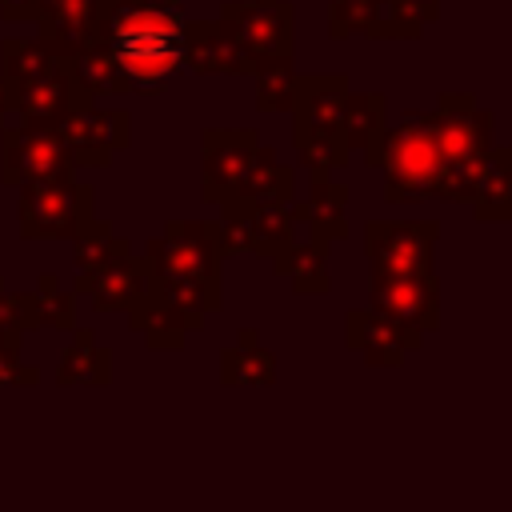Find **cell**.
I'll return each instance as SVG.
<instances>
[{
    "instance_id": "cell-1",
    "label": "cell",
    "mask_w": 512,
    "mask_h": 512,
    "mask_svg": "<svg viewBox=\"0 0 512 512\" xmlns=\"http://www.w3.org/2000/svg\"><path fill=\"white\" fill-rule=\"evenodd\" d=\"M184 24L160 0H92L88 40L112 56L124 92H160L184 68Z\"/></svg>"
},
{
    "instance_id": "cell-2",
    "label": "cell",
    "mask_w": 512,
    "mask_h": 512,
    "mask_svg": "<svg viewBox=\"0 0 512 512\" xmlns=\"http://www.w3.org/2000/svg\"><path fill=\"white\" fill-rule=\"evenodd\" d=\"M368 168H384V200L388 204H420L432 196L436 176L444 168L436 136H432V116L408 108L396 128H384L380 144L364 152Z\"/></svg>"
},
{
    "instance_id": "cell-3",
    "label": "cell",
    "mask_w": 512,
    "mask_h": 512,
    "mask_svg": "<svg viewBox=\"0 0 512 512\" xmlns=\"http://www.w3.org/2000/svg\"><path fill=\"white\" fill-rule=\"evenodd\" d=\"M16 216L24 240H72L80 224L92 220V188L76 176L28 180L20 184Z\"/></svg>"
},
{
    "instance_id": "cell-4",
    "label": "cell",
    "mask_w": 512,
    "mask_h": 512,
    "mask_svg": "<svg viewBox=\"0 0 512 512\" xmlns=\"http://www.w3.org/2000/svg\"><path fill=\"white\" fill-rule=\"evenodd\" d=\"M224 32L236 40V48L256 60V56H292L296 52V8L288 0H224L220 16Z\"/></svg>"
},
{
    "instance_id": "cell-5",
    "label": "cell",
    "mask_w": 512,
    "mask_h": 512,
    "mask_svg": "<svg viewBox=\"0 0 512 512\" xmlns=\"http://www.w3.org/2000/svg\"><path fill=\"white\" fill-rule=\"evenodd\" d=\"M52 132L64 140L76 168H108L120 148L132 144V116L124 108H72L52 120Z\"/></svg>"
},
{
    "instance_id": "cell-6",
    "label": "cell",
    "mask_w": 512,
    "mask_h": 512,
    "mask_svg": "<svg viewBox=\"0 0 512 512\" xmlns=\"http://www.w3.org/2000/svg\"><path fill=\"white\" fill-rule=\"evenodd\" d=\"M0 180L8 188H20L28 180H52V176H76V164L64 148V140L52 132V124H20L0 132Z\"/></svg>"
},
{
    "instance_id": "cell-7",
    "label": "cell",
    "mask_w": 512,
    "mask_h": 512,
    "mask_svg": "<svg viewBox=\"0 0 512 512\" xmlns=\"http://www.w3.org/2000/svg\"><path fill=\"white\" fill-rule=\"evenodd\" d=\"M436 236H440L436 220H368L364 224V256H368L372 276L428 272Z\"/></svg>"
},
{
    "instance_id": "cell-8",
    "label": "cell",
    "mask_w": 512,
    "mask_h": 512,
    "mask_svg": "<svg viewBox=\"0 0 512 512\" xmlns=\"http://www.w3.org/2000/svg\"><path fill=\"white\" fill-rule=\"evenodd\" d=\"M344 104H348V80L340 72H296L292 104H288L292 132L344 140Z\"/></svg>"
},
{
    "instance_id": "cell-9",
    "label": "cell",
    "mask_w": 512,
    "mask_h": 512,
    "mask_svg": "<svg viewBox=\"0 0 512 512\" xmlns=\"http://www.w3.org/2000/svg\"><path fill=\"white\" fill-rule=\"evenodd\" d=\"M424 20L404 0H328V36H368V40H412Z\"/></svg>"
},
{
    "instance_id": "cell-10",
    "label": "cell",
    "mask_w": 512,
    "mask_h": 512,
    "mask_svg": "<svg viewBox=\"0 0 512 512\" xmlns=\"http://www.w3.org/2000/svg\"><path fill=\"white\" fill-rule=\"evenodd\" d=\"M368 308L396 316L400 324H412L420 332L440 328V284L428 272H384L368 284Z\"/></svg>"
},
{
    "instance_id": "cell-11",
    "label": "cell",
    "mask_w": 512,
    "mask_h": 512,
    "mask_svg": "<svg viewBox=\"0 0 512 512\" xmlns=\"http://www.w3.org/2000/svg\"><path fill=\"white\" fill-rule=\"evenodd\" d=\"M344 340L352 352L364 356L368 368H400L408 352L420 348L424 332L412 328V324H400L396 316L388 312H376V308H352L344 316Z\"/></svg>"
},
{
    "instance_id": "cell-12",
    "label": "cell",
    "mask_w": 512,
    "mask_h": 512,
    "mask_svg": "<svg viewBox=\"0 0 512 512\" xmlns=\"http://www.w3.org/2000/svg\"><path fill=\"white\" fill-rule=\"evenodd\" d=\"M148 268H176L188 276L220 280V252L212 244L208 220H168L160 236L144 244Z\"/></svg>"
},
{
    "instance_id": "cell-13",
    "label": "cell",
    "mask_w": 512,
    "mask_h": 512,
    "mask_svg": "<svg viewBox=\"0 0 512 512\" xmlns=\"http://www.w3.org/2000/svg\"><path fill=\"white\" fill-rule=\"evenodd\" d=\"M432 116V136L440 148V160H456V156H472V152H488L492 148V124L496 116L488 108L476 104L472 92H444Z\"/></svg>"
},
{
    "instance_id": "cell-14",
    "label": "cell",
    "mask_w": 512,
    "mask_h": 512,
    "mask_svg": "<svg viewBox=\"0 0 512 512\" xmlns=\"http://www.w3.org/2000/svg\"><path fill=\"white\" fill-rule=\"evenodd\" d=\"M260 148V136L248 128H208L200 140V200L216 208V200L244 176Z\"/></svg>"
},
{
    "instance_id": "cell-15",
    "label": "cell",
    "mask_w": 512,
    "mask_h": 512,
    "mask_svg": "<svg viewBox=\"0 0 512 512\" xmlns=\"http://www.w3.org/2000/svg\"><path fill=\"white\" fill-rule=\"evenodd\" d=\"M296 196V172L292 164H280L276 152L268 144L256 148L252 164L244 168V176L216 200L220 212H232V216H248L256 208H268V204H288Z\"/></svg>"
},
{
    "instance_id": "cell-16",
    "label": "cell",
    "mask_w": 512,
    "mask_h": 512,
    "mask_svg": "<svg viewBox=\"0 0 512 512\" xmlns=\"http://www.w3.org/2000/svg\"><path fill=\"white\" fill-rule=\"evenodd\" d=\"M152 288V268L144 256H124L116 264H104L96 272H76L72 292H88L96 312H124Z\"/></svg>"
},
{
    "instance_id": "cell-17",
    "label": "cell",
    "mask_w": 512,
    "mask_h": 512,
    "mask_svg": "<svg viewBox=\"0 0 512 512\" xmlns=\"http://www.w3.org/2000/svg\"><path fill=\"white\" fill-rule=\"evenodd\" d=\"M184 68L196 76H248L252 60L236 48L220 20H188L184 24Z\"/></svg>"
},
{
    "instance_id": "cell-18",
    "label": "cell",
    "mask_w": 512,
    "mask_h": 512,
    "mask_svg": "<svg viewBox=\"0 0 512 512\" xmlns=\"http://www.w3.org/2000/svg\"><path fill=\"white\" fill-rule=\"evenodd\" d=\"M308 172H312V192H308V200H296V196L288 200L292 220L308 224L312 240H324V244L344 240L348 236V216H344L348 188L340 180H332L328 168H308Z\"/></svg>"
},
{
    "instance_id": "cell-19",
    "label": "cell",
    "mask_w": 512,
    "mask_h": 512,
    "mask_svg": "<svg viewBox=\"0 0 512 512\" xmlns=\"http://www.w3.org/2000/svg\"><path fill=\"white\" fill-rule=\"evenodd\" d=\"M468 208L484 224H500L512 216V152L508 148L492 144L484 152V168H480V180H476Z\"/></svg>"
},
{
    "instance_id": "cell-20",
    "label": "cell",
    "mask_w": 512,
    "mask_h": 512,
    "mask_svg": "<svg viewBox=\"0 0 512 512\" xmlns=\"http://www.w3.org/2000/svg\"><path fill=\"white\" fill-rule=\"evenodd\" d=\"M112 380V352L96 344L88 328H72V344L60 352L56 384L60 388H104Z\"/></svg>"
},
{
    "instance_id": "cell-21",
    "label": "cell",
    "mask_w": 512,
    "mask_h": 512,
    "mask_svg": "<svg viewBox=\"0 0 512 512\" xmlns=\"http://www.w3.org/2000/svg\"><path fill=\"white\" fill-rule=\"evenodd\" d=\"M272 272L292 280V292L300 296H324L332 292V276H328V244L324 240H304V244H288V252L272 256Z\"/></svg>"
},
{
    "instance_id": "cell-22",
    "label": "cell",
    "mask_w": 512,
    "mask_h": 512,
    "mask_svg": "<svg viewBox=\"0 0 512 512\" xmlns=\"http://www.w3.org/2000/svg\"><path fill=\"white\" fill-rule=\"evenodd\" d=\"M36 28L44 40L76 52L92 32V0H36Z\"/></svg>"
},
{
    "instance_id": "cell-23",
    "label": "cell",
    "mask_w": 512,
    "mask_h": 512,
    "mask_svg": "<svg viewBox=\"0 0 512 512\" xmlns=\"http://www.w3.org/2000/svg\"><path fill=\"white\" fill-rule=\"evenodd\" d=\"M276 380V360L264 352L256 340H236L232 348H220V384L240 388V384H272Z\"/></svg>"
},
{
    "instance_id": "cell-24",
    "label": "cell",
    "mask_w": 512,
    "mask_h": 512,
    "mask_svg": "<svg viewBox=\"0 0 512 512\" xmlns=\"http://www.w3.org/2000/svg\"><path fill=\"white\" fill-rule=\"evenodd\" d=\"M248 76L256 80V108H260L264 116L288 112V104H292V84H296L292 56H256Z\"/></svg>"
},
{
    "instance_id": "cell-25",
    "label": "cell",
    "mask_w": 512,
    "mask_h": 512,
    "mask_svg": "<svg viewBox=\"0 0 512 512\" xmlns=\"http://www.w3.org/2000/svg\"><path fill=\"white\" fill-rule=\"evenodd\" d=\"M384 112H388V100L380 92H360V96L348 92V104H344V144H348V152L352 148L372 152L380 144Z\"/></svg>"
},
{
    "instance_id": "cell-26",
    "label": "cell",
    "mask_w": 512,
    "mask_h": 512,
    "mask_svg": "<svg viewBox=\"0 0 512 512\" xmlns=\"http://www.w3.org/2000/svg\"><path fill=\"white\" fill-rule=\"evenodd\" d=\"M124 256H132V248H128V240H120V236L112 232L108 220H96V216H92V220L80 224V232L72 236V260H76L80 272H96V268L116 264V260H124Z\"/></svg>"
},
{
    "instance_id": "cell-27",
    "label": "cell",
    "mask_w": 512,
    "mask_h": 512,
    "mask_svg": "<svg viewBox=\"0 0 512 512\" xmlns=\"http://www.w3.org/2000/svg\"><path fill=\"white\" fill-rule=\"evenodd\" d=\"M32 296V320L36 328H56V332H72L76 328V292L64 288V280L56 272H40L36 292Z\"/></svg>"
},
{
    "instance_id": "cell-28",
    "label": "cell",
    "mask_w": 512,
    "mask_h": 512,
    "mask_svg": "<svg viewBox=\"0 0 512 512\" xmlns=\"http://www.w3.org/2000/svg\"><path fill=\"white\" fill-rule=\"evenodd\" d=\"M248 228H252V252L256 256H280L288 252V244L296 240V220L288 212V204H268L248 212Z\"/></svg>"
},
{
    "instance_id": "cell-29",
    "label": "cell",
    "mask_w": 512,
    "mask_h": 512,
    "mask_svg": "<svg viewBox=\"0 0 512 512\" xmlns=\"http://www.w3.org/2000/svg\"><path fill=\"white\" fill-rule=\"evenodd\" d=\"M480 168H484V152H472V156H456L440 168L436 176V188L432 196H444L448 204H468L472 192H476V180H480Z\"/></svg>"
},
{
    "instance_id": "cell-30",
    "label": "cell",
    "mask_w": 512,
    "mask_h": 512,
    "mask_svg": "<svg viewBox=\"0 0 512 512\" xmlns=\"http://www.w3.org/2000/svg\"><path fill=\"white\" fill-rule=\"evenodd\" d=\"M292 148H296V160H304L308 168H344L348 164V144L344 140H320V136H300L292 132Z\"/></svg>"
},
{
    "instance_id": "cell-31",
    "label": "cell",
    "mask_w": 512,
    "mask_h": 512,
    "mask_svg": "<svg viewBox=\"0 0 512 512\" xmlns=\"http://www.w3.org/2000/svg\"><path fill=\"white\" fill-rule=\"evenodd\" d=\"M208 232H212V244L224 256H244L252 252V228H248V216H232V212H220V220H208Z\"/></svg>"
},
{
    "instance_id": "cell-32",
    "label": "cell",
    "mask_w": 512,
    "mask_h": 512,
    "mask_svg": "<svg viewBox=\"0 0 512 512\" xmlns=\"http://www.w3.org/2000/svg\"><path fill=\"white\" fill-rule=\"evenodd\" d=\"M0 16L8 24H24L36 16V0H0Z\"/></svg>"
},
{
    "instance_id": "cell-33",
    "label": "cell",
    "mask_w": 512,
    "mask_h": 512,
    "mask_svg": "<svg viewBox=\"0 0 512 512\" xmlns=\"http://www.w3.org/2000/svg\"><path fill=\"white\" fill-rule=\"evenodd\" d=\"M404 4H408L424 24H432V20L440 16V0H404Z\"/></svg>"
},
{
    "instance_id": "cell-34",
    "label": "cell",
    "mask_w": 512,
    "mask_h": 512,
    "mask_svg": "<svg viewBox=\"0 0 512 512\" xmlns=\"http://www.w3.org/2000/svg\"><path fill=\"white\" fill-rule=\"evenodd\" d=\"M4 112H8V108H4V84H0V128H4Z\"/></svg>"
},
{
    "instance_id": "cell-35",
    "label": "cell",
    "mask_w": 512,
    "mask_h": 512,
    "mask_svg": "<svg viewBox=\"0 0 512 512\" xmlns=\"http://www.w3.org/2000/svg\"><path fill=\"white\" fill-rule=\"evenodd\" d=\"M160 4H164V8H180V0H160Z\"/></svg>"
},
{
    "instance_id": "cell-36",
    "label": "cell",
    "mask_w": 512,
    "mask_h": 512,
    "mask_svg": "<svg viewBox=\"0 0 512 512\" xmlns=\"http://www.w3.org/2000/svg\"><path fill=\"white\" fill-rule=\"evenodd\" d=\"M4 288H8V284H4V276H0V292H4Z\"/></svg>"
}]
</instances>
